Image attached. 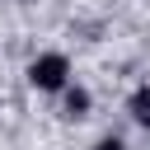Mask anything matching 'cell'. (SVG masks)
I'll return each mask as SVG.
<instances>
[{
    "label": "cell",
    "instance_id": "3957f363",
    "mask_svg": "<svg viewBox=\"0 0 150 150\" xmlns=\"http://www.w3.org/2000/svg\"><path fill=\"white\" fill-rule=\"evenodd\" d=\"M98 150H122V145H117V141H103V145H98Z\"/></svg>",
    "mask_w": 150,
    "mask_h": 150
},
{
    "label": "cell",
    "instance_id": "6da1fadb",
    "mask_svg": "<svg viewBox=\"0 0 150 150\" xmlns=\"http://www.w3.org/2000/svg\"><path fill=\"white\" fill-rule=\"evenodd\" d=\"M33 84H42V89H61V84H66V61H61V56H42V61H33Z\"/></svg>",
    "mask_w": 150,
    "mask_h": 150
},
{
    "label": "cell",
    "instance_id": "7a4b0ae2",
    "mask_svg": "<svg viewBox=\"0 0 150 150\" xmlns=\"http://www.w3.org/2000/svg\"><path fill=\"white\" fill-rule=\"evenodd\" d=\"M136 117L150 122V94H136Z\"/></svg>",
    "mask_w": 150,
    "mask_h": 150
}]
</instances>
